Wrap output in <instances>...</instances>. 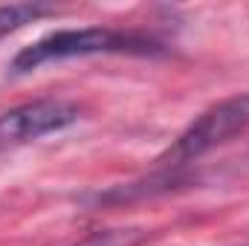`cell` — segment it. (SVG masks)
<instances>
[{"instance_id": "obj_1", "label": "cell", "mask_w": 249, "mask_h": 246, "mask_svg": "<svg viewBox=\"0 0 249 246\" xmlns=\"http://www.w3.org/2000/svg\"><path fill=\"white\" fill-rule=\"evenodd\" d=\"M160 44L139 32H124L113 26H84V29H58L44 35L41 41L23 47L12 58V72L23 75L50 61H67V58H87V55H151Z\"/></svg>"}, {"instance_id": "obj_2", "label": "cell", "mask_w": 249, "mask_h": 246, "mask_svg": "<svg viewBox=\"0 0 249 246\" xmlns=\"http://www.w3.org/2000/svg\"><path fill=\"white\" fill-rule=\"evenodd\" d=\"M244 130H249V93H238V96L223 99V102L212 105L209 110H203L174 139V145L162 157H157V165L177 171L180 165L194 162L203 154L232 142Z\"/></svg>"}, {"instance_id": "obj_3", "label": "cell", "mask_w": 249, "mask_h": 246, "mask_svg": "<svg viewBox=\"0 0 249 246\" xmlns=\"http://www.w3.org/2000/svg\"><path fill=\"white\" fill-rule=\"evenodd\" d=\"M81 119L78 105L64 99H38L0 113V148L35 142L47 133H58Z\"/></svg>"}, {"instance_id": "obj_4", "label": "cell", "mask_w": 249, "mask_h": 246, "mask_svg": "<svg viewBox=\"0 0 249 246\" xmlns=\"http://www.w3.org/2000/svg\"><path fill=\"white\" fill-rule=\"evenodd\" d=\"M47 15H55V6H50V3H9V6H0V38L18 32L26 23H35Z\"/></svg>"}, {"instance_id": "obj_5", "label": "cell", "mask_w": 249, "mask_h": 246, "mask_svg": "<svg viewBox=\"0 0 249 246\" xmlns=\"http://www.w3.org/2000/svg\"><path fill=\"white\" fill-rule=\"evenodd\" d=\"M148 238L145 229H99L75 246H142Z\"/></svg>"}, {"instance_id": "obj_6", "label": "cell", "mask_w": 249, "mask_h": 246, "mask_svg": "<svg viewBox=\"0 0 249 246\" xmlns=\"http://www.w3.org/2000/svg\"><path fill=\"white\" fill-rule=\"evenodd\" d=\"M247 246H249V244H247Z\"/></svg>"}]
</instances>
